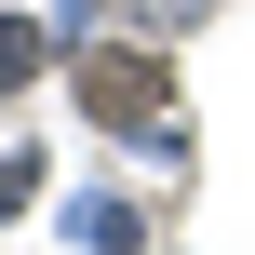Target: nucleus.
<instances>
[{"label":"nucleus","mask_w":255,"mask_h":255,"mask_svg":"<svg viewBox=\"0 0 255 255\" xmlns=\"http://www.w3.org/2000/svg\"><path fill=\"white\" fill-rule=\"evenodd\" d=\"M81 108H94L108 134H148V121H161V67L121 54V40H94V54H81Z\"/></svg>","instance_id":"f257e3e1"},{"label":"nucleus","mask_w":255,"mask_h":255,"mask_svg":"<svg viewBox=\"0 0 255 255\" xmlns=\"http://www.w3.org/2000/svg\"><path fill=\"white\" fill-rule=\"evenodd\" d=\"M27 67H40V27H27V13H13V27H0V94H13V81H27Z\"/></svg>","instance_id":"f03ea898"}]
</instances>
